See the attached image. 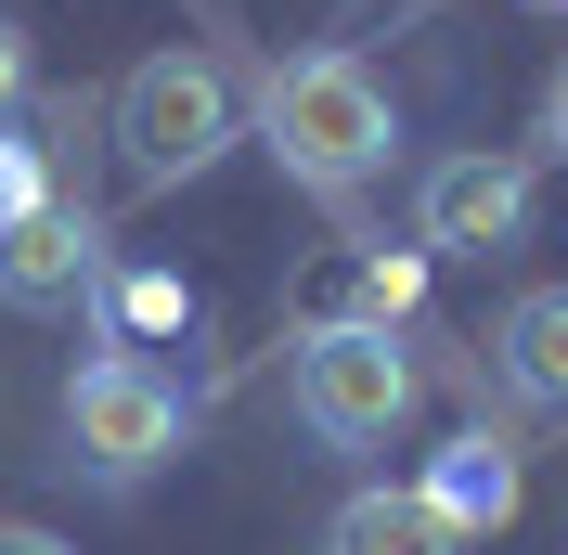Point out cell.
<instances>
[{"label": "cell", "mask_w": 568, "mask_h": 555, "mask_svg": "<svg viewBox=\"0 0 568 555\" xmlns=\"http://www.w3.org/2000/svg\"><path fill=\"white\" fill-rule=\"evenodd\" d=\"M258 142H272V169L297 181V194H323V208H349L362 181L388 169V142H400V104H388V78L362 65V52H284L272 78H258Z\"/></svg>", "instance_id": "1"}, {"label": "cell", "mask_w": 568, "mask_h": 555, "mask_svg": "<svg viewBox=\"0 0 568 555\" xmlns=\"http://www.w3.org/2000/svg\"><path fill=\"white\" fill-rule=\"evenodd\" d=\"M104 142L116 169L142 181V194H181V181H207L233 142H246V91H233V65H207V52H142L130 78H116L104 104Z\"/></svg>", "instance_id": "2"}, {"label": "cell", "mask_w": 568, "mask_h": 555, "mask_svg": "<svg viewBox=\"0 0 568 555\" xmlns=\"http://www.w3.org/2000/svg\"><path fill=\"white\" fill-rule=\"evenodd\" d=\"M169 311H181L169 272H130V284H116V323H169Z\"/></svg>", "instance_id": "13"}, {"label": "cell", "mask_w": 568, "mask_h": 555, "mask_svg": "<svg viewBox=\"0 0 568 555\" xmlns=\"http://www.w3.org/2000/svg\"><path fill=\"white\" fill-rule=\"evenodd\" d=\"M414 245L426 259H504V245H530V169L517 155H439L414 181Z\"/></svg>", "instance_id": "5"}, {"label": "cell", "mask_w": 568, "mask_h": 555, "mask_svg": "<svg viewBox=\"0 0 568 555\" xmlns=\"http://www.w3.org/2000/svg\"><path fill=\"white\" fill-rule=\"evenodd\" d=\"M426 504H439V517H453V543H491L504 517H517V452L491 440V426H465V440H439L426 452Z\"/></svg>", "instance_id": "8"}, {"label": "cell", "mask_w": 568, "mask_h": 555, "mask_svg": "<svg viewBox=\"0 0 568 555\" xmlns=\"http://www.w3.org/2000/svg\"><path fill=\"white\" fill-rule=\"evenodd\" d=\"M52 194H65V181H52V142L0 130V233H13V220H27V208H52Z\"/></svg>", "instance_id": "11"}, {"label": "cell", "mask_w": 568, "mask_h": 555, "mask_svg": "<svg viewBox=\"0 0 568 555\" xmlns=\"http://www.w3.org/2000/svg\"><path fill=\"white\" fill-rule=\"evenodd\" d=\"M426 297V259L388 245H336L311 284H297V336H400V311Z\"/></svg>", "instance_id": "7"}, {"label": "cell", "mask_w": 568, "mask_h": 555, "mask_svg": "<svg viewBox=\"0 0 568 555\" xmlns=\"http://www.w3.org/2000/svg\"><path fill=\"white\" fill-rule=\"evenodd\" d=\"M27 91H39V52H27V27H13V13H0V130H13V117H27Z\"/></svg>", "instance_id": "12"}, {"label": "cell", "mask_w": 568, "mask_h": 555, "mask_svg": "<svg viewBox=\"0 0 568 555\" xmlns=\"http://www.w3.org/2000/svg\"><path fill=\"white\" fill-rule=\"evenodd\" d=\"M297 426L323 452H388L414 426V349L400 336H297Z\"/></svg>", "instance_id": "4"}, {"label": "cell", "mask_w": 568, "mask_h": 555, "mask_svg": "<svg viewBox=\"0 0 568 555\" xmlns=\"http://www.w3.org/2000/svg\"><path fill=\"white\" fill-rule=\"evenodd\" d=\"M181 440H194V401H181V375L155 362V349H116L104 336L65 375V465L91 491H142Z\"/></svg>", "instance_id": "3"}, {"label": "cell", "mask_w": 568, "mask_h": 555, "mask_svg": "<svg viewBox=\"0 0 568 555\" xmlns=\"http://www.w3.org/2000/svg\"><path fill=\"white\" fill-rule=\"evenodd\" d=\"M491 375L517 387L530 414H568V284H530V297L491 323Z\"/></svg>", "instance_id": "9"}, {"label": "cell", "mask_w": 568, "mask_h": 555, "mask_svg": "<svg viewBox=\"0 0 568 555\" xmlns=\"http://www.w3.org/2000/svg\"><path fill=\"white\" fill-rule=\"evenodd\" d=\"M91 284H104V220H91V194H52V208H27L0 233V311H65Z\"/></svg>", "instance_id": "6"}, {"label": "cell", "mask_w": 568, "mask_h": 555, "mask_svg": "<svg viewBox=\"0 0 568 555\" xmlns=\"http://www.w3.org/2000/svg\"><path fill=\"white\" fill-rule=\"evenodd\" d=\"M530 13H568V0H530Z\"/></svg>", "instance_id": "16"}, {"label": "cell", "mask_w": 568, "mask_h": 555, "mask_svg": "<svg viewBox=\"0 0 568 555\" xmlns=\"http://www.w3.org/2000/svg\"><path fill=\"white\" fill-rule=\"evenodd\" d=\"M542 155H568V65L542 78Z\"/></svg>", "instance_id": "14"}, {"label": "cell", "mask_w": 568, "mask_h": 555, "mask_svg": "<svg viewBox=\"0 0 568 555\" xmlns=\"http://www.w3.org/2000/svg\"><path fill=\"white\" fill-rule=\"evenodd\" d=\"M0 555H78V543H52V529H27V517H0Z\"/></svg>", "instance_id": "15"}, {"label": "cell", "mask_w": 568, "mask_h": 555, "mask_svg": "<svg viewBox=\"0 0 568 555\" xmlns=\"http://www.w3.org/2000/svg\"><path fill=\"white\" fill-rule=\"evenodd\" d=\"M323 555H465V543H453V517H439L414 478H375V491H349V504L323 517Z\"/></svg>", "instance_id": "10"}]
</instances>
